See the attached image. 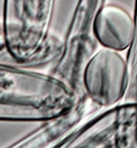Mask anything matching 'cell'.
<instances>
[{"label":"cell","instance_id":"cell-1","mask_svg":"<svg viewBox=\"0 0 137 148\" xmlns=\"http://www.w3.org/2000/svg\"><path fill=\"white\" fill-rule=\"evenodd\" d=\"M117 121L116 108L88 111L86 106L75 104L4 148H117Z\"/></svg>","mask_w":137,"mask_h":148},{"label":"cell","instance_id":"cell-2","mask_svg":"<svg viewBox=\"0 0 137 148\" xmlns=\"http://www.w3.org/2000/svg\"><path fill=\"white\" fill-rule=\"evenodd\" d=\"M107 0H78L62 38V49L47 73L65 84L78 100L85 99L83 76L85 69L99 49L94 24L98 12Z\"/></svg>","mask_w":137,"mask_h":148},{"label":"cell","instance_id":"cell-3","mask_svg":"<svg viewBox=\"0 0 137 148\" xmlns=\"http://www.w3.org/2000/svg\"><path fill=\"white\" fill-rule=\"evenodd\" d=\"M129 81L127 58L119 51L102 47L85 69L84 92L94 106L102 110L110 109L123 102Z\"/></svg>","mask_w":137,"mask_h":148},{"label":"cell","instance_id":"cell-4","mask_svg":"<svg viewBox=\"0 0 137 148\" xmlns=\"http://www.w3.org/2000/svg\"><path fill=\"white\" fill-rule=\"evenodd\" d=\"M94 29L103 48L119 52L129 50L136 32L134 15L118 4L106 3L97 14Z\"/></svg>","mask_w":137,"mask_h":148},{"label":"cell","instance_id":"cell-5","mask_svg":"<svg viewBox=\"0 0 137 148\" xmlns=\"http://www.w3.org/2000/svg\"><path fill=\"white\" fill-rule=\"evenodd\" d=\"M117 148H137V103L123 102L117 106Z\"/></svg>","mask_w":137,"mask_h":148},{"label":"cell","instance_id":"cell-6","mask_svg":"<svg viewBox=\"0 0 137 148\" xmlns=\"http://www.w3.org/2000/svg\"><path fill=\"white\" fill-rule=\"evenodd\" d=\"M62 38L50 31L45 42L24 68L36 70L40 68H49L60 56L62 49Z\"/></svg>","mask_w":137,"mask_h":148},{"label":"cell","instance_id":"cell-7","mask_svg":"<svg viewBox=\"0 0 137 148\" xmlns=\"http://www.w3.org/2000/svg\"><path fill=\"white\" fill-rule=\"evenodd\" d=\"M3 50H5V40H4L3 28L0 23V53Z\"/></svg>","mask_w":137,"mask_h":148}]
</instances>
